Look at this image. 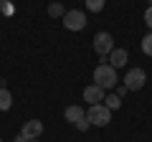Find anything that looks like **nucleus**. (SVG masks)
I'll use <instances>...</instances> for the list:
<instances>
[{
	"mask_svg": "<svg viewBox=\"0 0 152 142\" xmlns=\"http://www.w3.org/2000/svg\"><path fill=\"white\" fill-rule=\"evenodd\" d=\"M86 119H89V124H94V127H107L109 119H112V112H109L104 104H91L86 109Z\"/></svg>",
	"mask_w": 152,
	"mask_h": 142,
	"instance_id": "obj_2",
	"label": "nucleus"
},
{
	"mask_svg": "<svg viewBox=\"0 0 152 142\" xmlns=\"http://www.w3.org/2000/svg\"><path fill=\"white\" fill-rule=\"evenodd\" d=\"M109 59V66L112 69H122V66H127V59H129V53H127L124 48H114L112 53L107 56Z\"/></svg>",
	"mask_w": 152,
	"mask_h": 142,
	"instance_id": "obj_8",
	"label": "nucleus"
},
{
	"mask_svg": "<svg viewBox=\"0 0 152 142\" xmlns=\"http://www.w3.org/2000/svg\"><path fill=\"white\" fill-rule=\"evenodd\" d=\"M84 3H86V8H89L91 13H99V10L104 8V3H107V0H84Z\"/></svg>",
	"mask_w": 152,
	"mask_h": 142,
	"instance_id": "obj_13",
	"label": "nucleus"
},
{
	"mask_svg": "<svg viewBox=\"0 0 152 142\" xmlns=\"http://www.w3.org/2000/svg\"><path fill=\"white\" fill-rule=\"evenodd\" d=\"M104 97H107V91H104L102 86H96V84H91V86L84 89V102H89V107H91V104H102Z\"/></svg>",
	"mask_w": 152,
	"mask_h": 142,
	"instance_id": "obj_7",
	"label": "nucleus"
},
{
	"mask_svg": "<svg viewBox=\"0 0 152 142\" xmlns=\"http://www.w3.org/2000/svg\"><path fill=\"white\" fill-rule=\"evenodd\" d=\"M89 127H91V124H89V119H86V117H84V119L79 122V124H76V130H81V132H86Z\"/></svg>",
	"mask_w": 152,
	"mask_h": 142,
	"instance_id": "obj_16",
	"label": "nucleus"
},
{
	"mask_svg": "<svg viewBox=\"0 0 152 142\" xmlns=\"http://www.w3.org/2000/svg\"><path fill=\"white\" fill-rule=\"evenodd\" d=\"M48 15H51V18H64L66 10H64L61 3H51V5H48Z\"/></svg>",
	"mask_w": 152,
	"mask_h": 142,
	"instance_id": "obj_12",
	"label": "nucleus"
},
{
	"mask_svg": "<svg viewBox=\"0 0 152 142\" xmlns=\"http://www.w3.org/2000/svg\"><path fill=\"white\" fill-rule=\"evenodd\" d=\"M28 142H38V140H28Z\"/></svg>",
	"mask_w": 152,
	"mask_h": 142,
	"instance_id": "obj_18",
	"label": "nucleus"
},
{
	"mask_svg": "<svg viewBox=\"0 0 152 142\" xmlns=\"http://www.w3.org/2000/svg\"><path fill=\"white\" fill-rule=\"evenodd\" d=\"M117 69H112L109 64H99L96 69H94V84L96 86H102L104 91H109V89L117 86Z\"/></svg>",
	"mask_w": 152,
	"mask_h": 142,
	"instance_id": "obj_1",
	"label": "nucleus"
},
{
	"mask_svg": "<svg viewBox=\"0 0 152 142\" xmlns=\"http://www.w3.org/2000/svg\"><path fill=\"white\" fill-rule=\"evenodd\" d=\"M94 51H96L102 59H107V56L114 51V38H112V33H107V31L96 33V36H94Z\"/></svg>",
	"mask_w": 152,
	"mask_h": 142,
	"instance_id": "obj_3",
	"label": "nucleus"
},
{
	"mask_svg": "<svg viewBox=\"0 0 152 142\" xmlns=\"http://www.w3.org/2000/svg\"><path fill=\"white\" fill-rule=\"evenodd\" d=\"M15 142H28V140H26L23 135H18V137H15Z\"/></svg>",
	"mask_w": 152,
	"mask_h": 142,
	"instance_id": "obj_17",
	"label": "nucleus"
},
{
	"mask_svg": "<svg viewBox=\"0 0 152 142\" xmlns=\"http://www.w3.org/2000/svg\"><path fill=\"white\" fill-rule=\"evenodd\" d=\"M104 107H107L109 112H112V109H119V107H122V97H117V94L104 97Z\"/></svg>",
	"mask_w": 152,
	"mask_h": 142,
	"instance_id": "obj_11",
	"label": "nucleus"
},
{
	"mask_svg": "<svg viewBox=\"0 0 152 142\" xmlns=\"http://www.w3.org/2000/svg\"><path fill=\"white\" fill-rule=\"evenodd\" d=\"M20 135L26 137V140H38V137L43 135V122H41V119H28V122H23Z\"/></svg>",
	"mask_w": 152,
	"mask_h": 142,
	"instance_id": "obj_6",
	"label": "nucleus"
},
{
	"mask_svg": "<svg viewBox=\"0 0 152 142\" xmlns=\"http://www.w3.org/2000/svg\"><path fill=\"white\" fill-rule=\"evenodd\" d=\"M13 107V94L5 86H0V112H8Z\"/></svg>",
	"mask_w": 152,
	"mask_h": 142,
	"instance_id": "obj_10",
	"label": "nucleus"
},
{
	"mask_svg": "<svg viewBox=\"0 0 152 142\" xmlns=\"http://www.w3.org/2000/svg\"><path fill=\"white\" fill-rule=\"evenodd\" d=\"M150 5H152V0H150Z\"/></svg>",
	"mask_w": 152,
	"mask_h": 142,
	"instance_id": "obj_19",
	"label": "nucleus"
},
{
	"mask_svg": "<svg viewBox=\"0 0 152 142\" xmlns=\"http://www.w3.org/2000/svg\"><path fill=\"white\" fill-rule=\"evenodd\" d=\"M142 51H145L147 56H152V33H147L145 38H142Z\"/></svg>",
	"mask_w": 152,
	"mask_h": 142,
	"instance_id": "obj_14",
	"label": "nucleus"
},
{
	"mask_svg": "<svg viewBox=\"0 0 152 142\" xmlns=\"http://www.w3.org/2000/svg\"><path fill=\"white\" fill-rule=\"evenodd\" d=\"M145 84H147V74H145V69H129V71H127V76H124V86H127V91H140Z\"/></svg>",
	"mask_w": 152,
	"mask_h": 142,
	"instance_id": "obj_4",
	"label": "nucleus"
},
{
	"mask_svg": "<svg viewBox=\"0 0 152 142\" xmlns=\"http://www.w3.org/2000/svg\"><path fill=\"white\" fill-rule=\"evenodd\" d=\"M0 142H3V140H0Z\"/></svg>",
	"mask_w": 152,
	"mask_h": 142,
	"instance_id": "obj_20",
	"label": "nucleus"
},
{
	"mask_svg": "<svg viewBox=\"0 0 152 142\" xmlns=\"http://www.w3.org/2000/svg\"><path fill=\"white\" fill-rule=\"evenodd\" d=\"M64 117H66V122H71V124H79V122L86 117V112H84L79 104H71V107L64 109Z\"/></svg>",
	"mask_w": 152,
	"mask_h": 142,
	"instance_id": "obj_9",
	"label": "nucleus"
},
{
	"mask_svg": "<svg viewBox=\"0 0 152 142\" xmlns=\"http://www.w3.org/2000/svg\"><path fill=\"white\" fill-rule=\"evenodd\" d=\"M64 28L66 31H84V28H86V15H84L81 10H66Z\"/></svg>",
	"mask_w": 152,
	"mask_h": 142,
	"instance_id": "obj_5",
	"label": "nucleus"
},
{
	"mask_svg": "<svg viewBox=\"0 0 152 142\" xmlns=\"http://www.w3.org/2000/svg\"><path fill=\"white\" fill-rule=\"evenodd\" d=\"M145 23L150 26V31H152V5H150V8L145 10Z\"/></svg>",
	"mask_w": 152,
	"mask_h": 142,
	"instance_id": "obj_15",
	"label": "nucleus"
}]
</instances>
